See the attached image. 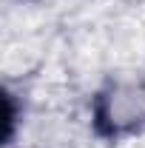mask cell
<instances>
[{
	"label": "cell",
	"instance_id": "cell-1",
	"mask_svg": "<svg viewBox=\"0 0 145 148\" xmlns=\"http://www.w3.org/2000/svg\"><path fill=\"white\" fill-rule=\"evenodd\" d=\"M97 123L108 134H131L145 123V83L137 77H117L97 103Z\"/></svg>",
	"mask_w": 145,
	"mask_h": 148
},
{
	"label": "cell",
	"instance_id": "cell-3",
	"mask_svg": "<svg viewBox=\"0 0 145 148\" xmlns=\"http://www.w3.org/2000/svg\"><path fill=\"white\" fill-rule=\"evenodd\" d=\"M51 34H6L0 46V69L6 80L37 74L46 66Z\"/></svg>",
	"mask_w": 145,
	"mask_h": 148
},
{
	"label": "cell",
	"instance_id": "cell-2",
	"mask_svg": "<svg viewBox=\"0 0 145 148\" xmlns=\"http://www.w3.org/2000/svg\"><path fill=\"white\" fill-rule=\"evenodd\" d=\"M108 69L120 77L145 69V20L140 14H117L108 23Z\"/></svg>",
	"mask_w": 145,
	"mask_h": 148
}]
</instances>
